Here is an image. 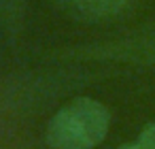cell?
<instances>
[{
    "label": "cell",
    "mask_w": 155,
    "mask_h": 149,
    "mask_svg": "<svg viewBox=\"0 0 155 149\" xmlns=\"http://www.w3.org/2000/svg\"><path fill=\"white\" fill-rule=\"evenodd\" d=\"M138 145L142 147V149H155V121H151V124H147L142 130H140V134H138Z\"/></svg>",
    "instance_id": "5"
},
{
    "label": "cell",
    "mask_w": 155,
    "mask_h": 149,
    "mask_svg": "<svg viewBox=\"0 0 155 149\" xmlns=\"http://www.w3.org/2000/svg\"><path fill=\"white\" fill-rule=\"evenodd\" d=\"M119 149H142V147L138 145V141H132V143H125V145H121Z\"/></svg>",
    "instance_id": "6"
},
{
    "label": "cell",
    "mask_w": 155,
    "mask_h": 149,
    "mask_svg": "<svg viewBox=\"0 0 155 149\" xmlns=\"http://www.w3.org/2000/svg\"><path fill=\"white\" fill-rule=\"evenodd\" d=\"M68 15L81 22H104L132 9L136 0H53Z\"/></svg>",
    "instance_id": "3"
},
{
    "label": "cell",
    "mask_w": 155,
    "mask_h": 149,
    "mask_svg": "<svg viewBox=\"0 0 155 149\" xmlns=\"http://www.w3.org/2000/svg\"><path fill=\"white\" fill-rule=\"evenodd\" d=\"M26 17V0H0V28L15 32Z\"/></svg>",
    "instance_id": "4"
},
{
    "label": "cell",
    "mask_w": 155,
    "mask_h": 149,
    "mask_svg": "<svg viewBox=\"0 0 155 149\" xmlns=\"http://www.w3.org/2000/svg\"><path fill=\"white\" fill-rule=\"evenodd\" d=\"M89 56L94 60H117V62L155 66V34L121 39L117 43H108L98 49H89Z\"/></svg>",
    "instance_id": "2"
},
{
    "label": "cell",
    "mask_w": 155,
    "mask_h": 149,
    "mask_svg": "<svg viewBox=\"0 0 155 149\" xmlns=\"http://www.w3.org/2000/svg\"><path fill=\"white\" fill-rule=\"evenodd\" d=\"M110 128L108 109L94 98H77L62 107L47 124V145L51 149H94Z\"/></svg>",
    "instance_id": "1"
}]
</instances>
